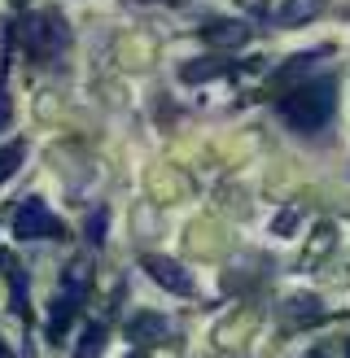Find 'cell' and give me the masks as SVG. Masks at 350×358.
Here are the masks:
<instances>
[{"instance_id": "obj_1", "label": "cell", "mask_w": 350, "mask_h": 358, "mask_svg": "<svg viewBox=\"0 0 350 358\" xmlns=\"http://www.w3.org/2000/svg\"><path fill=\"white\" fill-rule=\"evenodd\" d=\"M332 110H337V79H332V75L307 79V83L289 87V92L276 101V114L285 118L293 131H302V136H311V131L328 127Z\"/></svg>"}, {"instance_id": "obj_2", "label": "cell", "mask_w": 350, "mask_h": 358, "mask_svg": "<svg viewBox=\"0 0 350 358\" xmlns=\"http://www.w3.org/2000/svg\"><path fill=\"white\" fill-rule=\"evenodd\" d=\"M66 44H70V27H66L62 13L40 9L22 22V48H27L31 62H57Z\"/></svg>"}, {"instance_id": "obj_3", "label": "cell", "mask_w": 350, "mask_h": 358, "mask_svg": "<svg viewBox=\"0 0 350 358\" xmlns=\"http://www.w3.org/2000/svg\"><path fill=\"white\" fill-rule=\"evenodd\" d=\"M13 236L18 241H62L66 236V223L52 214L40 196H27L13 214Z\"/></svg>"}, {"instance_id": "obj_4", "label": "cell", "mask_w": 350, "mask_h": 358, "mask_svg": "<svg viewBox=\"0 0 350 358\" xmlns=\"http://www.w3.org/2000/svg\"><path fill=\"white\" fill-rule=\"evenodd\" d=\"M145 271L162 284V289H171L175 297H192V280L180 262H171V258H158V254H145Z\"/></svg>"}, {"instance_id": "obj_5", "label": "cell", "mask_w": 350, "mask_h": 358, "mask_svg": "<svg viewBox=\"0 0 350 358\" xmlns=\"http://www.w3.org/2000/svg\"><path fill=\"white\" fill-rule=\"evenodd\" d=\"M79 301H83V293H70V289H62L57 297H52V306H48V336H52V341H62L66 328L75 324Z\"/></svg>"}, {"instance_id": "obj_6", "label": "cell", "mask_w": 350, "mask_h": 358, "mask_svg": "<svg viewBox=\"0 0 350 358\" xmlns=\"http://www.w3.org/2000/svg\"><path fill=\"white\" fill-rule=\"evenodd\" d=\"M167 332H171V324H167L162 315H149V310H145V315H136L132 324H127V336H132L136 345H153V341H162Z\"/></svg>"}, {"instance_id": "obj_7", "label": "cell", "mask_w": 350, "mask_h": 358, "mask_svg": "<svg viewBox=\"0 0 350 358\" xmlns=\"http://www.w3.org/2000/svg\"><path fill=\"white\" fill-rule=\"evenodd\" d=\"M202 40L206 44H219V48H237V44L250 40V31H245L241 22H223V17H215V22L202 27Z\"/></svg>"}, {"instance_id": "obj_8", "label": "cell", "mask_w": 350, "mask_h": 358, "mask_svg": "<svg viewBox=\"0 0 350 358\" xmlns=\"http://www.w3.org/2000/svg\"><path fill=\"white\" fill-rule=\"evenodd\" d=\"M0 262H5V271H9V284H13V306H18V315H31L27 310V280H22V266H18L9 254H5V249H0Z\"/></svg>"}, {"instance_id": "obj_9", "label": "cell", "mask_w": 350, "mask_h": 358, "mask_svg": "<svg viewBox=\"0 0 350 358\" xmlns=\"http://www.w3.org/2000/svg\"><path fill=\"white\" fill-rule=\"evenodd\" d=\"M315 13H320V0H289V5L280 9L276 17H280L285 27H293V22H307V17H315Z\"/></svg>"}, {"instance_id": "obj_10", "label": "cell", "mask_w": 350, "mask_h": 358, "mask_svg": "<svg viewBox=\"0 0 350 358\" xmlns=\"http://www.w3.org/2000/svg\"><path fill=\"white\" fill-rule=\"evenodd\" d=\"M219 75H227V62H188V66L180 70V79H188V83H197V79H219Z\"/></svg>"}, {"instance_id": "obj_11", "label": "cell", "mask_w": 350, "mask_h": 358, "mask_svg": "<svg viewBox=\"0 0 350 358\" xmlns=\"http://www.w3.org/2000/svg\"><path fill=\"white\" fill-rule=\"evenodd\" d=\"M101 350H105V324H92L83 332V345H79L75 358H101Z\"/></svg>"}, {"instance_id": "obj_12", "label": "cell", "mask_w": 350, "mask_h": 358, "mask_svg": "<svg viewBox=\"0 0 350 358\" xmlns=\"http://www.w3.org/2000/svg\"><path fill=\"white\" fill-rule=\"evenodd\" d=\"M22 145H18V140H13V145H5V149H0V184H5V179L18 171V166H22Z\"/></svg>"}, {"instance_id": "obj_13", "label": "cell", "mask_w": 350, "mask_h": 358, "mask_svg": "<svg viewBox=\"0 0 350 358\" xmlns=\"http://www.w3.org/2000/svg\"><path fill=\"white\" fill-rule=\"evenodd\" d=\"M9 122H13V101H9V87L0 83V131H5Z\"/></svg>"}, {"instance_id": "obj_14", "label": "cell", "mask_w": 350, "mask_h": 358, "mask_svg": "<svg viewBox=\"0 0 350 358\" xmlns=\"http://www.w3.org/2000/svg\"><path fill=\"white\" fill-rule=\"evenodd\" d=\"M101 236H105V210H97L92 219H88V241L101 245Z\"/></svg>"}, {"instance_id": "obj_15", "label": "cell", "mask_w": 350, "mask_h": 358, "mask_svg": "<svg viewBox=\"0 0 350 358\" xmlns=\"http://www.w3.org/2000/svg\"><path fill=\"white\" fill-rule=\"evenodd\" d=\"M237 5H245L250 13H267V0H237Z\"/></svg>"}, {"instance_id": "obj_16", "label": "cell", "mask_w": 350, "mask_h": 358, "mask_svg": "<svg viewBox=\"0 0 350 358\" xmlns=\"http://www.w3.org/2000/svg\"><path fill=\"white\" fill-rule=\"evenodd\" d=\"M0 358H9V350H5V345H0Z\"/></svg>"}, {"instance_id": "obj_17", "label": "cell", "mask_w": 350, "mask_h": 358, "mask_svg": "<svg viewBox=\"0 0 350 358\" xmlns=\"http://www.w3.org/2000/svg\"><path fill=\"white\" fill-rule=\"evenodd\" d=\"M346 358H350V336H346Z\"/></svg>"}, {"instance_id": "obj_18", "label": "cell", "mask_w": 350, "mask_h": 358, "mask_svg": "<svg viewBox=\"0 0 350 358\" xmlns=\"http://www.w3.org/2000/svg\"><path fill=\"white\" fill-rule=\"evenodd\" d=\"M311 358H324V354H311Z\"/></svg>"}]
</instances>
